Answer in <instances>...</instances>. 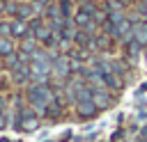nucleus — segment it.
<instances>
[{
  "label": "nucleus",
  "mask_w": 147,
  "mask_h": 142,
  "mask_svg": "<svg viewBox=\"0 0 147 142\" xmlns=\"http://www.w3.org/2000/svg\"><path fill=\"white\" fill-rule=\"evenodd\" d=\"M28 101H30V108L37 115H46V108L55 101L53 92H51V85L48 82H32L28 87Z\"/></svg>",
  "instance_id": "obj_1"
},
{
  "label": "nucleus",
  "mask_w": 147,
  "mask_h": 142,
  "mask_svg": "<svg viewBox=\"0 0 147 142\" xmlns=\"http://www.w3.org/2000/svg\"><path fill=\"white\" fill-rule=\"evenodd\" d=\"M14 126H16L18 131H37V128H39L37 112H34V110L18 108V112H16V117H14Z\"/></svg>",
  "instance_id": "obj_2"
},
{
  "label": "nucleus",
  "mask_w": 147,
  "mask_h": 142,
  "mask_svg": "<svg viewBox=\"0 0 147 142\" xmlns=\"http://www.w3.org/2000/svg\"><path fill=\"white\" fill-rule=\"evenodd\" d=\"M69 73H71V60H69V55L57 53V55L53 57V76H55L57 80H64Z\"/></svg>",
  "instance_id": "obj_3"
},
{
  "label": "nucleus",
  "mask_w": 147,
  "mask_h": 142,
  "mask_svg": "<svg viewBox=\"0 0 147 142\" xmlns=\"http://www.w3.org/2000/svg\"><path fill=\"white\" fill-rule=\"evenodd\" d=\"M92 101L96 103L99 110L108 108V105L113 103V98H110V89H108L106 85H101V87H92Z\"/></svg>",
  "instance_id": "obj_4"
},
{
  "label": "nucleus",
  "mask_w": 147,
  "mask_h": 142,
  "mask_svg": "<svg viewBox=\"0 0 147 142\" xmlns=\"http://www.w3.org/2000/svg\"><path fill=\"white\" fill-rule=\"evenodd\" d=\"M96 103L92 101V98H87V101H78L76 103V112H78V117H83V119H90V117H94L96 115Z\"/></svg>",
  "instance_id": "obj_5"
},
{
  "label": "nucleus",
  "mask_w": 147,
  "mask_h": 142,
  "mask_svg": "<svg viewBox=\"0 0 147 142\" xmlns=\"http://www.w3.org/2000/svg\"><path fill=\"white\" fill-rule=\"evenodd\" d=\"M11 80L16 85H25L28 80H32L30 76V64H18L16 69H11Z\"/></svg>",
  "instance_id": "obj_6"
},
{
  "label": "nucleus",
  "mask_w": 147,
  "mask_h": 142,
  "mask_svg": "<svg viewBox=\"0 0 147 142\" xmlns=\"http://www.w3.org/2000/svg\"><path fill=\"white\" fill-rule=\"evenodd\" d=\"M133 41L142 48L147 46V21H140L133 25Z\"/></svg>",
  "instance_id": "obj_7"
},
{
  "label": "nucleus",
  "mask_w": 147,
  "mask_h": 142,
  "mask_svg": "<svg viewBox=\"0 0 147 142\" xmlns=\"http://www.w3.org/2000/svg\"><path fill=\"white\" fill-rule=\"evenodd\" d=\"M16 18H21V21H25V23H30L32 18H37V11H34V7H32V2H28V5H18V11H16Z\"/></svg>",
  "instance_id": "obj_8"
},
{
  "label": "nucleus",
  "mask_w": 147,
  "mask_h": 142,
  "mask_svg": "<svg viewBox=\"0 0 147 142\" xmlns=\"http://www.w3.org/2000/svg\"><path fill=\"white\" fill-rule=\"evenodd\" d=\"M25 34H28V23L21 21V18H14V21H11V37L23 39Z\"/></svg>",
  "instance_id": "obj_9"
},
{
  "label": "nucleus",
  "mask_w": 147,
  "mask_h": 142,
  "mask_svg": "<svg viewBox=\"0 0 147 142\" xmlns=\"http://www.w3.org/2000/svg\"><path fill=\"white\" fill-rule=\"evenodd\" d=\"M11 53H16V46H14L11 37H0V57H9Z\"/></svg>",
  "instance_id": "obj_10"
},
{
  "label": "nucleus",
  "mask_w": 147,
  "mask_h": 142,
  "mask_svg": "<svg viewBox=\"0 0 147 142\" xmlns=\"http://www.w3.org/2000/svg\"><path fill=\"white\" fill-rule=\"evenodd\" d=\"M60 5V11H62V16H64V21H74V2L71 0H60L57 2Z\"/></svg>",
  "instance_id": "obj_11"
},
{
  "label": "nucleus",
  "mask_w": 147,
  "mask_h": 142,
  "mask_svg": "<svg viewBox=\"0 0 147 142\" xmlns=\"http://www.w3.org/2000/svg\"><path fill=\"white\" fill-rule=\"evenodd\" d=\"M60 115H62V103H60V101H53V103H51V105L46 108V115H44V117H51V119H57Z\"/></svg>",
  "instance_id": "obj_12"
},
{
  "label": "nucleus",
  "mask_w": 147,
  "mask_h": 142,
  "mask_svg": "<svg viewBox=\"0 0 147 142\" xmlns=\"http://www.w3.org/2000/svg\"><path fill=\"white\" fill-rule=\"evenodd\" d=\"M103 9H106V14H110V11H122V9H124V2H122V0H106V2H103Z\"/></svg>",
  "instance_id": "obj_13"
},
{
  "label": "nucleus",
  "mask_w": 147,
  "mask_h": 142,
  "mask_svg": "<svg viewBox=\"0 0 147 142\" xmlns=\"http://www.w3.org/2000/svg\"><path fill=\"white\" fill-rule=\"evenodd\" d=\"M7 101L5 98H0V131L2 128H7Z\"/></svg>",
  "instance_id": "obj_14"
},
{
  "label": "nucleus",
  "mask_w": 147,
  "mask_h": 142,
  "mask_svg": "<svg viewBox=\"0 0 147 142\" xmlns=\"http://www.w3.org/2000/svg\"><path fill=\"white\" fill-rule=\"evenodd\" d=\"M32 2V7H34V11H37V16L41 14V11H46V7L51 5V0H30Z\"/></svg>",
  "instance_id": "obj_15"
},
{
  "label": "nucleus",
  "mask_w": 147,
  "mask_h": 142,
  "mask_svg": "<svg viewBox=\"0 0 147 142\" xmlns=\"http://www.w3.org/2000/svg\"><path fill=\"white\" fill-rule=\"evenodd\" d=\"M5 64H7L9 69H16V66H18V64H23V62L18 60V55H16V53H11L9 57H5Z\"/></svg>",
  "instance_id": "obj_16"
},
{
  "label": "nucleus",
  "mask_w": 147,
  "mask_h": 142,
  "mask_svg": "<svg viewBox=\"0 0 147 142\" xmlns=\"http://www.w3.org/2000/svg\"><path fill=\"white\" fill-rule=\"evenodd\" d=\"M0 37H11V23L0 21Z\"/></svg>",
  "instance_id": "obj_17"
},
{
  "label": "nucleus",
  "mask_w": 147,
  "mask_h": 142,
  "mask_svg": "<svg viewBox=\"0 0 147 142\" xmlns=\"http://www.w3.org/2000/svg\"><path fill=\"white\" fill-rule=\"evenodd\" d=\"M16 11H18V2H11V0H7V9H5V14H11V16H16Z\"/></svg>",
  "instance_id": "obj_18"
},
{
  "label": "nucleus",
  "mask_w": 147,
  "mask_h": 142,
  "mask_svg": "<svg viewBox=\"0 0 147 142\" xmlns=\"http://www.w3.org/2000/svg\"><path fill=\"white\" fill-rule=\"evenodd\" d=\"M138 14H140L142 21H147V2H140L138 5Z\"/></svg>",
  "instance_id": "obj_19"
},
{
  "label": "nucleus",
  "mask_w": 147,
  "mask_h": 142,
  "mask_svg": "<svg viewBox=\"0 0 147 142\" xmlns=\"http://www.w3.org/2000/svg\"><path fill=\"white\" fill-rule=\"evenodd\" d=\"M5 9H7V0H0V16L5 14Z\"/></svg>",
  "instance_id": "obj_20"
},
{
  "label": "nucleus",
  "mask_w": 147,
  "mask_h": 142,
  "mask_svg": "<svg viewBox=\"0 0 147 142\" xmlns=\"http://www.w3.org/2000/svg\"><path fill=\"white\" fill-rule=\"evenodd\" d=\"M122 2H124V5H131V2H133V0H122Z\"/></svg>",
  "instance_id": "obj_21"
},
{
  "label": "nucleus",
  "mask_w": 147,
  "mask_h": 142,
  "mask_svg": "<svg viewBox=\"0 0 147 142\" xmlns=\"http://www.w3.org/2000/svg\"><path fill=\"white\" fill-rule=\"evenodd\" d=\"M0 73H2V62H0Z\"/></svg>",
  "instance_id": "obj_22"
},
{
  "label": "nucleus",
  "mask_w": 147,
  "mask_h": 142,
  "mask_svg": "<svg viewBox=\"0 0 147 142\" xmlns=\"http://www.w3.org/2000/svg\"><path fill=\"white\" fill-rule=\"evenodd\" d=\"M140 2H147V0H140Z\"/></svg>",
  "instance_id": "obj_23"
},
{
  "label": "nucleus",
  "mask_w": 147,
  "mask_h": 142,
  "mask_svg": "<svg viewBox=\"0 0 147 142\" xmlns=\"http://www.w3.org/2000/svg\"><path fill=\"white\" fill-rule=\"evenodd\" d=\"M71 2H74V0H71Z\"/></svg>",
  "instance_id": "obj_24"
}]
</instances>
